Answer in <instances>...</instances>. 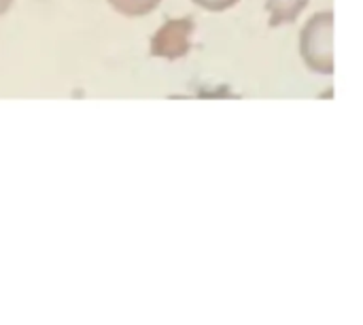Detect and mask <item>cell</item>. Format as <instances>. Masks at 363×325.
<instances>
[{
    "label": "cell",
    "instance_id": "cell-3",
    "mask_svg": "<svg viewBox=\"0 0 363 325\" xmlns=\"http://www.w3.org/2000/svg\"><path fill=\"white\" fill-rule=\"evenodd\" d=\"M304 4H306V0H268V9L272 11L274 23L294 19L302 11Z\"/></svg>",
    "mask_w": 363,
    "mask_h": 325
},
{
    "label": "cell",
    "instance_id": "cell-5",
    "mask_svg": "<svg viewBox=\"0 0 363 325\" xmlns=\"http://www.w3.org/2000/svg\"><path fill=\"white\" fill-rule=\"evenodd\" d=\"M194 2H198V4H200V6H204V9L219 11V9H228V6H232L236 0H194Z\"/></svg>",
    "mask_w": 363,
    "mask_h": 325
},
{
    "label": "cell",
    "instance_id": "cell-4",
    "mask_svg": "<svg viewBox=\"0 0 363 325\" xmlns=\"http://www.w3.org/2000/svg\"><path fill=\"white\" fill-rule=\"evenodd\" d=\"M108 2L125 15H143L153 11L160 0H108Z\"/></svg>",
    "mask_w": 363,
    "mask_h": 325
},
{
    "label": "cell",
    "instance_id": "cell-6",
    "mask_svg": "<svg viewBox=\"0 0 363 325\" xmlns=\"http://www.w3.org/2000/svg\"><path fill=\"white\" fill-rule=\"evenodd\" d=\"M11 2H13V0H0V15L11 6Z\"/></svg>",
    "mask_w": 363,
    "mask_h": 325
},
{
    "label": "cell",
    "instance_id": "cell-1",
    "mask_svg": "<svg viewBox=\"0 0 363 325\" xmlns=\"http://www.w3.org/2000/svg\"><path fill=\"white\" fill-rule=\"evenodd\" d=\"M302 55L306 64L321 75H330L334 70L332 13H319L308 19L306 28L302 30Z\"/></svg>",
    "mask_w": 363,
    "mask_h": 325
},
{
    "label": "cell",
    "instance_id": "cell-2",
    "mask_svg": "<svg viewBox=\"0 0 363 325\" xmlns=\"http://www.w3.org/2000/svg\"><path fill=\"white\" fill-rule=\"evenodd\" d=\"M189 21H168L153 38V53L155 55H166V57H177L185 49L179 47V40L187 43V32H189Z\"/></svg>",
    "mask_w": 363,
    "mask_h": 325
}]
</instances>
